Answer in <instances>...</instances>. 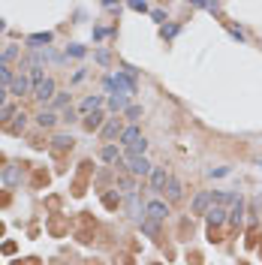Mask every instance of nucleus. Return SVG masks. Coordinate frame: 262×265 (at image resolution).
Listing matches in <instances>:
<instances>
[{
  "label": "nucleus",
  "mask_w": 262,
  "mask_h": 265,
  "mask_svg": "<svg viewBox=\"0 0 262 265\" xmlns=\"http://www.w3.org/2000/svg\"><path fill=\"white\" fill-rule=\"evenodd\" d=\"M111 82H115L118 94H136V69H133V66H127V69H124V72H118Z\"/></svg>",
  "instance_id": "f257e3e1"
},
{
  "label": "nucleus",
  "mask_w": 262,
  "mask_h": 265,
  "mask_svg": "<svg viewBox=\"0 0 262 265\" xmlns=\"http://www.w3.org/2000/svg\"><path fill=\"white\" fill-rule=\"evenodd\" d=\"M33 97L40 100V103H52L57 94H54V82L52 79H43L40 85H33Z\"/></svg>",
  "instance_id": "f03ea898"
},
{
  "label": "nucleus",
  "mask_w": 262,
  "mask_h": 265,
  "mask_svg": "<svg viewBox=\"0 0 262 265\" xmlns=\"http://www.w3.org/2000/svg\"><path fill=\"white\" fill-rule=\"evenodd\" d=\"M166 214H169V202H163V199H154L145 205V217H151V220H166Z\"/></svg>",
  "instance_id": "7ed1b4c3"
},
{
  "label": "nucleus",
  "mask_w": 262,
  "mask_h": 265,
  "mask_svg": "<svg viewBox=\"0 0 262 265\" xmlns=\"http://www.w3.org/2000/svg\"><path fill=\"white\" fill-rule=\"evenodd\" d=\"M208 208H211V193H208V190H199V193L193 196V202H190V211H193V214H205Z\"/></svg>",
  "instance_id": "20e7f679"
},
{
  "label": "nucleus",
  "mask_w": 262,
  "mask_h": 265,
  "mask_svg": "<svg viewBox=\"0 0 262 265\" xmlns=\"http://www.w3.org/2000/svg\"><path fill=\"white\" fill-rule=\"evenodd\" d=\"M130 172H133L136 178H145V175H151V172H154V166L148 163L145 157H133V160H130Z\"/></svg>",
  "instance_id": "39448f33"
},
{
  "label": "nucleus",
  "mask_w": 262,
  "mask_h": 265,
  "mask_svg": "<svg viewBox=\"0 0 262 265\" xmlns=\"http://www.w3.org/2000/svg\"><path fill=\"white\" fill-rule=\"evenodd\" d=\"M100 157H103L105 163H111V166H124V154H121L115 145H105V148L100 151Z\"/></svg>",
  "instance_id": "423d86ee"
},
{
  "label": "nucleus",
  "mask_w": 262,
  "mask_h": 265,
  "mask_svg": "<svg viewBox=\"0 0 262 265\" xmlns=\"http://www.w3.org/2000/svg\"><path fill=\"white\" fill-rule=\"evenodd\" d=\"M226 208H220V205H211L208 211H205V217H208V223H211V229H214V226H220L223 220H226Z\"/></svg>",
  "instance_id": "0eeeda50"
},
{
  "label": "nucleus",
  "mask_w": 262,
  "mask_h": 265,
  "mask_svg": "<svg viewBox=\"0 0 262 265\" xmlns=\"http://www.w3.org/2000/svg\"><path fill=\"white\" fill-rule=\"evenodd\" d=\"M139 223H142V232H145L148 238H160V220H151V217H142Z\"/></svg>",
  "instance_id": "6e6552de"
},
{
  "label": "nucleus",
  "mask_w": 262,
  "mask_h": 265,
  "mask_svg": "<svg viewBox=\"0 0 262 265\" xmlns=\"http://www.w3.org/2000/svg\"><path fill=\"white\" fill-rule=\"evenodd\" d=\"M166 184H169V175H166V169H154L151 172V190H166Z\"/></svg>",
  "instance_id": "1a4fd4ad"
},
{
  "label": "nucleus",
  "mask_w": 262,
  "mask_h": 265,
  "mask_svg": "<svg viewBox=\"0 0 262 265\" xmlns=\"http://www.w3.org/2000/svg\"><path fill=\"white\" fill-rule=\"evenodd\" d=\"M166 196H169V202H178V199L184 196V187H181L178 178H169V184H166Z\"/></svg>",
  "instance_id": "9d476101"
},
{
  "label": "nucleus",
  "mask_w": 262,
  "mask_h": 265,
  "mask_svg": "<svg viewBox=\"0 0 262 265\" xmlns=\"http://www.w3.org/2000/svg\"><path fill=\"white\" fill-rule=\"evenodd\" d=\"M238 196L235 193H226V190H217V193H211V205H220V208H226V205H232Z\"/></svg>",
  "instance_id": "9b49d317"
},
{
  "label": "nucleus",
  "mask_w": 262,
  "mask_h": 265,
  "mask_svg": "<svg viewBox=\"0 0 262 265\" xmlns=\"http://www.w3.org/2000/svg\"><path fill=\"white\" fill-rule=\"evenodd\" d=\"M121 142H124V148H133V145H139V142H142V133H139V127H127V130L121 133Z\"/></svg>",
  "instance_id": "f8f14e48"
},
{
  "label": "nucleus",
  "mask_w": 262,
  "mask_h": 265,
  "mask_svg": "<svg viewBox=\"0 0 262 265\" xmlns=\"http://www.w3.org/2000/svg\"><path fill=\"white\" fill-rule=\"evenodd\" d=\"M229 220H232V226H241V220H244V199H241V196L232 202V208H229Z\"/></svg>",
  "instance_id": "ddd939ff"
},
{
  "label": "nucleus",
  "mask_w": 262,
  "mask_h": 265,
  "mask_svg": "<svg viewBox=\"0 0 262 265\" xmlns=\"http://www.w3.org/2000/svg\"><path fill=\"white\" fill-rule=\"evenodd\" d=\"M9 91H12V94H18V97H21V94H27V91H30V79H27V75H15L12 85H9Z\"/></svg>",
  "instance_id": "4468645a"
},
{
  "label": "nucleus",
  "mask_w": 262,
  "mask_h": 265,
  "mask_svg": "<svg viewBox=\"0 0 262 265\" xmlns=\"http://www.w3.org/2000/svg\"><path fill=\"white\" fill-rule=\"evenodd\" d=\"M49 43H52V33H33V36H27V46L30 49H49Z\"/></svg>",
  "instance_id": "2eb2a0df"
},
{
  "label": "nucleus",
  "mask_w": 262,
  "mask_h": 265,
  "mask_svg": "<svg viewBox=\"0 0 262 265\" xmlns=\"http://www.w3.org/2000/svg\"><path fill=\"white\" fill-rule=\"evenodd\" d=\"M108 108L111 111H127L130 106H127V94H111L108 97Z\"/></svg>",
  "instance_id": "dca6fc26"
},
{
  "label": "nucleus",
  "mask_w": 262,
  "mask_h": 265,
  "mask_svg": "<svg viewBox=\"0 0 262 265\" xmlns=\"http://www.w3.org/2000/svg\"><path fill=\"white\" fill-rule=\"evenodd\" d=\"M36 124H40V127H54L57 124V115H54L52 108H43L40 115H36Z\"/></svg>",
  "instance_id": "f3484780"
},
{
  "label": "nucleus",
  "mask_w": 262,
  "mask_h": 265,
  "mask_svg": "<svg viewBox=\"0 0 262 265\" xmlns=\"http://www.w3.org/2000/svg\"><path fill=\"white\" fill-rule=\"evenodd\" d=\"M118 133H124V130H121V124H118L115 118H111V121H108V124L103 127V139H105V142H111V139H118Z\"/></svg>",
  "instance_id": "a211bd4d"
},
{
  "label": "nucleus",
  "mask_w": 262,
  "mask_h": 265,
  "mask_svg": "<svg viewBox=\"0 0 262 265\" xmlns=\"http://www.w3.org/2000/svg\"><path fill=\"white\" fill-rule=\"evenodd\" d=\"M3 181H6L9 187H15V184L21 181V166H6V169H3Z\"/></svg>",
  "instance_id": "6ab92c4d"
},
{
  "label": "nucleus",
  "mask_w": 262,
  "mask_h": 265,
  "mask_svg": "<svg viewBox=\"0 0 262 265\" xmlns=\"http://www.w3.org/2000/svg\"><path fill=\"white\" fill-rule=\"evenodd\" d=\"M127 208H130V217H136V220H142V211H145V205H139V193H133V196H127Z\"/></svg>",
  "instance_id": "aec40b11"
},
{
  "label": "nucleus",
  "mask_w": 262,
  "mask_h": 265,
  "mask_svg": "<svg viewBox=\"0 0 262 265\" xmlns=\"http://www.w3.org/2000/svg\"><path fill=\"white\" fill-rule=\"evenodd\" d=\"M103 127V111H91V115H85V130H100Z\"/></svg>",
  "instance_id": "412c9836"
},
{
  "label": "nucleus",
  "mask_w": 262,
  "mask_h": 265,
  "mask_svg": "<svg viewBox=\"0 0 262 265\" xmlns=\"http://www.w3.org/2000/svg\"><path fill=\"white\" fill-rule=\"evenodd\" d=\"M72 145H76V139H72V136H54L52 139V148L54 151H69Z\"/></svg>",
  "instance_id": "4be33fe9"
},
{
  "label": "nucleus",
  "mask_w": 262,
  "mask_h": 265,
  "mask_svg": "<svg viewBox=\"0 0 262 265\" xmlns=\"http://www.w3.org/2000/svg\"><path fill=\"white\" fill-rule=\"evenodd\" d=\"M18 115V108L15 106H3V108H0V127H9V121Z\"/></svg>",
  "instance_id": "5701e85b"
},
{
  "label": "nucleus",
  "mask_w": 262,
  "mask_h": 265,
  "mask_svg": "<svg viewBox=\"0 0 262 265\" xmlns=\"http://www.w3.org/2000/svg\"><path fill=\"white\" fill-rule=\"evenodd\" d=\"M100 106H103V97H88L82 103V111H85V115H91V111H100Z\"/></svg>",
  "instance_id": "b1692460"
},
{
  "label": "nucleus",
  "mask_w": 262,
  "mask_h": 265,
  "mask_svg": "<svg viewBox=\"0 0 262 265\" xmlns=\"http://www.w3.org/2000/svg\"><path fill=\"white\" fill-rule=\"evenodd\" d=\"M12 79H15V75H12V69L3 63V60H0V88H6V85H12Z\"/></svg>",
  "instance_id": "393cba45"
},
{
  "label": "nucleus",
  "mask_w": 262,
  "mask_h": 265,
  "mask_svg": "<svg viewBox=\"0 0 262 265\" xmlns=\"http://www.w3.org/2000/svg\"><path fill=\"white\" fill-rule=\"evenodd\" d=\"M24 124H27V121H24V115H15V121L9 124V133H12V136H18V133H24Z\"/></svg>",
  "instance_id": "a878e982"
},
{
  "label": "nucleus",
  "mask_w": 262,
  "mask_h": 265,
  "mask_svg": "<svg viewBox=\"0 0 262 265\" xmlns=\"http://www.w3.org/2000/svg\"><path fill=\"white\" fill-rule=\"evenodd\" d=\"M118 187H121V190H124L127 196H133V193H136V184H133V178H118Z\"/></svg>",
  "instance_id": "bb28decb"
},
{
  "label": "nucleus",
  "mask_w": 262,
  "mask_h": 265,
  "mask_svg": "<svg viewBox=\"0 0 262 265\" xmlns=\"http://www.w3.org/2000/svg\"><path fill=\"white\" fill-rule=\"evenodd\" d=\"M103 205H105V208H118V205H121V196H118V193H105V196H103Z\"/></svg>",
  "instance_id": "cd10ccee"
},
{
  "label": "nucleus",
  "mask_w": 262,
  "mask_h": 265,
  "mask_svg": "<svg viewBox=\"0 0 262 265\" xmlns=\"http://www.w3.org/2000/svg\"><path fill=\"white\" fill-rule=\"evenodd\" d=\"M66 103H69V97H66V94H57V97L52 100V108H63Z\"/></svg>",
  "instance_id": "c85d7f7f"
},
{
  "label": "nucleus",
  "mask_w": 262,
  "mask_h": 265,
  "mask_svg": "<svg viewBox=\"0 0 262 265\" xmlns=\"http://www.w3.org/2000/svg\"><path fill=\"white\" fill-rule=\"evenodd\" d=\"M127 118H130V121H139V118H142V106H130V108H127Z\"/></svg>",
  "instance_id": "c756f323"
},
{
  "label": "nucleus",
  "mask_w": 262,
  "mask_h": 265,
  "mask_svg": "<svg viewBox=\"0 0 262 265\" xmlns=\"http://www.w3.org/2000/svg\"><path fill=\"white\" fill-rule=\"evenodd\" d=\"M12 57H18V49H15V46H9L3 54H0V60H3V63H6V60H12Z\"/></svg>",
  "instance_id": "7c9ffc66"
},
{
  "label": "nucleus",
  "mask_w": 262,
  "mask_h": 265,
  "mask_svg": "<svg viewBox=\"0 0 262 265\" xmlns=\"http://www.w3.org/2000/svg\"><path fill=\"white\" fill-rule=\"evenodd\" d=\"M160 33H163V40H172V36L178 33V24H169V27H163Z\"/></svg>",
  "instance_id": "2f4dec72"
},
{
  "label": "nucleus",
  "mask_w": 262,
  "mask_h": 265,
  "mask_svg": "<svg viewBox=\"0 0 262 265\" xmlns=\"http://www.w3.org/2000/svg\"><path fill=\"white\" fill-rule=\"evenodd\" d=\"M60 118L72 124V121H76V108H72V106H69V108H63V115H60Z\"/></svg>",
  "instance_id": "473e14b6"
},
{
  "label": "nucleus",
  "mask_w": 262,
  "mask_h": 265,
  "mask_svg": "<svg viewBox=\"0 0 262 265\" xmlns=\"http://www.w3.org/2000/svg\"><path fill=\"white\" fill-rule=\"evenodd\" d=\"M97 60H100V63H103V66H105V63H108V60H111V54H108V52H97Z\"/></svg>",
  "instance_id": "72a5a7b5"
},
{
  "label": "nucleus",
  "mask_w": 262,
  "mask_h": 265,
  "mask_svg": "<svg viewBox=\"0 0 262 265\" xmlns=\"http://www.w3.org/2000/svg\"><path fill=\"white\" fill-rule=\"evenodd\" d=\"M66 54H72V57H82V54H85V49H82V46H72Z\"/></svg>",
  "instance_id": "f704fd0d"
},
{
  "label": "nucleus",
  "mask_w": 262,
  "mask_h": 265,
  "mask_svg": "<svg viewBox=\"0 0 262 265\" xmlns=\"http://www.w3.org/2000/svg\"><path fill=\"white\" fill-rule=\"evenodd\" d=\"M130 9H136V12H148V6H145V3H130Z\"/></svg>",
  "instance_id": "c9c22d12"
},
{
  "label": "nucleus",
  "mask_w": 262,
  "mask_h": 265,
  "mask_svg": "<svg viewBox=\"0 0 262 265\" xmlns=\"http://www.w3.org/2000/svg\"><path fill=\"white\" fill-rule=\"evenodd\" d=\"M3 106H6V91L0 88V108H3Z\"/></svg>",
  "instance_id": "e433bc0d"
},
{
  "label": "nucleus",
  "mask_w": 262,
  "mask_h": 265,
  "mask_svg": "<svg viewBox=\"0 0 262 265\" xmlns=\"http://www.w3.org/2000/svg\"><path fill=\"white\" fill-rule=\"evenodd\" d=\"M0 205H9V196L6 193H0Z\"/></svg>",
  "instance_id": "4c0bfd02"
},
{
  "label": "nucleus",
  "mask_w": 262,
  "mask_h": 265,
  "mask_svg": "<svg viewBox=\"0 0 262 265\" xmlns=\"http://www.w3.org/2000/svg\"><path fill=\"white\" fill-rule=\"evenodd\" d=\"M3 27H6V24H3V18H0V30H3Z\"/></svg>",
  "instance_id": "58836bf2"
},
{
  "label": "nucleus",
  "mask_w": 262,
  "mask_h": 265,
  "mask_svg": "<svg viewBox=\"0 0 262 265\" xmlns=\"http://www.w3.org/2000/svg\"><path fill=\"white\" fill-rule=\"evenodd\" d=\"M0 235H3V223H0Z\"/></svg>",
  "instance_id": "ea45409f"
}]
</instances>
